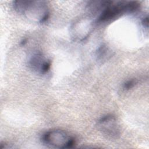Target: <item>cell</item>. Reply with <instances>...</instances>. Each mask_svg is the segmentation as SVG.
Instances as JSON below:
<instances>
[{
	"label": "cell",
	"mask_w": 149,
	"mask_h": 149,
	"mask_svg": "<svg viewBox=\"0 0 149 149\" xmlns=\"http://www.w3.org/2000/svg\"><path fill=\"white\" fill-rule=\"evenodd\" d=\"M107 49L105 47H101L97 51V57L98 59H103L106 56Z\"/></svg>",
	"instance_id": "8992f818"
},
{
	"label": "cell",
	"mask_w": 149,
	"mask_h": 149,
	"mask_svg": "<svg viewBox=\"0 0 149 149\" xmlns=\"http://www.w3.org/2000/svg\"><path fill=\"white\" fill-rule=\"evenodd\" d=\"M94 22L89 17H84L76 20L71 27V33L74 39L83 41L91 33L93 28Z\"/></svg>",
	"instance_id": "277c9868"
},
{
	"label": "cell",
	"mask_w": 149,
	"mask_h": 149,
	"mask_svg": "<svg viewBox=\"0 0 149 149\" xmlns=\"http://www.w3.org/2000/svg\"><path fill=\"white\" fill-rule=\"evenodd\" d=\"M136 84V81L134 80L127 81L123 85V87L125 89H130L132 88Z\"/></svg>",
	"instance_id": "52a82bcc"
},
{
	"label": "cell",
	"mask_w": 149,
	"mask_h": 149,
	"mask_svg": "<svg viewBox=\"0 0 149 149\" xmlns=\"http://www.w3.org/2000/svg\"><path fill=\"white\" fill-rule=\"evenodd\" d=\"M98 129L107 138L116 139L120 134V128L116 118L112 115H107L97 122Z\"/></svg>",
	"instance_id": "3957f363"
},
{
	"label": "cell",
	"mask_w": 149,
	"mask_h": 149,
	"mask_svg": "<svg viewBox=\"0 0 149 149\" xmlns=\"http://www.w3.org/2000/svg\"><path fill=\"white\" fill-rule=\"evenodd\" d=\"M13 5L17 12L31 22L42 23L49 17V9L44 1H15Z\"/></svg>",
	"instance_id": "6da1fadb"
},
{
	"label": "cell",
	"mask_w": 149,
	"mask_h": 149,
	"mask_svg": "<svg viewBox=\"0 0 149 149\" xmlns=\"http://www.w3.org/2000/svg\"><path fill=\"white\" fill-rule=\"evenodd\" d=\"M29 68L34 72L39 74H45L51 68V61L41 52L33 54L29 61Z\"/></svg>",
	"instance_id": "5b68a950"
},
{
	"label": "cell",
	"mask_w": 149,
	"mask_h": 149,
	"mask_svg": "<svg viewBox=\"0 0 149 149\" xmlns=\"http://www.w3.org/2000/svg\"><path fill=\"white\" fill-rule=\"evenodd\" d=\"M42 141L47 146L57 148H70L75 143L73 137L60 129L45 132L42 136Z\"/></svg>",
	"instance_id": "7a4b0ae2"
}]
</instances>
